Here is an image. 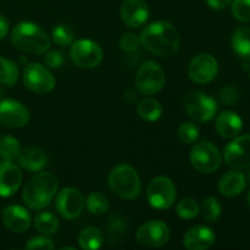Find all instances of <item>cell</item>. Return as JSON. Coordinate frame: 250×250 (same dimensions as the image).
<instances>
[{"mask_svg": "<svg viewBox=\"0 0 250 250\" xmlns=\"http://www.w3.org/2000/svg\"><path fill=\"white\" fill-rule=\"evenodd\" d=\"M22 81L24 87L36 94H48L56 85L53 73L38 62H32L24 67Z\"/></svg>", "mask_w": 250, "mask_h": 250, "instance_id": "obj_10", "label": "cell"}, {"mask_svg": "<svg viewBox=\"0 0 250 250\" xmlns=\"http://www.w3.org/2000/svg\"><path fill=\"white\" fill-rule=\"evenodd\" d=\"M56 210L66 220L77 219L85 207L82 192L77 188L67 187L61 189L56 195Z\"/></svg>", "mask_w": 250, "mask_h": 250, "instance_id": "obj_14", "label": "cell"}, {"mask_svg": "<svg viewBox=\"0 0 250 250\" xmlns=\"http://www.w3.org/2000/svg\"><path fill=\"white\" fill-rule=\"evenodd\" d=\"M224 160L236 170L250 167V134L232 138L224 149Z\"/></svg>", "mask_w": 250, "mask_h": 250, "instance_id": "obj_13", "label": "cell"}, {"mask_svg": "<svg viewBox=\"0 0 250 250\" xmlns=\"http://www.w3.org/2000/svg\"><path fill=\"white\" fill-rule=\"evenodd\" d=\"M2 224L14 233H23L31 227L29 212L21 205H9L1 212Z\"/></svg>", "mask_w": 250, "mask_h": 250, "instance_id": "obj_18", "label": "cell"}, {"mask_svg": "<svg viewBox=\"0 0 250 250\" xmlns=\"http://www.w3.org/2000/svg\"><path fill=\"white\" fill-rule=\"evenodd\" d=\"M34 227L42 234H54L59 229V220L51 212H41L34 217Z\"/></svg>", "mask_w": 250, "mask_h": 250, "instance_id": "obj_27", "label": "cell"}, {"mask_svg": "<svg viewBox=\"0 0 250 250\" xmlns=\"http://www.w3.org/2000/svg\"><path fill=\"white\" fill-rule=\"evenodd\" d=\"M109 185L119 197L126 200L136 199L142 192L138 172L127 164H120L112 168L109 175Z\"/></svg>", "mask_w": 250, "mask_h": 250, "instance_id": "obj_4", "label": "cell"}, {"mask_svg": "<svg viewBox=\"0 0 250 250\" xmlns=\"http://www.w3.org/2000/svg\"><path fill=\"white\" fill-rule=\"evenodd\" d=\"M183 105L188 116L199 124L211 121L219 109V105L214 98L198 90L188 92L183 100Z\"/></svg>", "mask_w": 250, "mask_h": 250, "instance_id": "obj_5", "label": "cell"}, {"mask_svg": "<svg viewBox=\"0 0 250 250\" xmlns=\"http://www.w3.org/2000/svg\"><path fill=\"white\" fill-rule=\"evenodd\" d=\"M176 197L177 192L175 185L166 176H158L153 178L146 188V199L154 209H170L176 202Z\"/></svg>", "mask_w": 250, "mask_h": 250, "instance_id": "obj_8", "label": "cell"}, {"mask_svg": "<svg viewBox=\"0 0 250 250\" xmlns=\"http://www.w3.org/2000/svg\"><path fill=\"white\" fill-rule=\"evenodd\" d=\"M9 29H10V24L9 21L6 20V17L0 15V41L4 39L5 37L7 36L9 33Z\"/></svg>", "mask_w": 250, "mask_h": 250, "instance_id": "obj_40", "label": "cell"}, {"mask_svg": "<svg viewBox=\"0 0 250 250\" xmlns=\"http://www.w3.org/2000/svg\"><path fill=\"white\" fill-rule=\"evenodd\" d=\"M215 242V232L210 227L202 225L189 229L183 237V246L188 250H208L214 246Z\"/></svg>", "mask_w": 250, "mask_h": 250, "instance_id": "obj_19", "label": "cell"}, {"mask_svg": "<svg viewBox=\"0 0 250 250\" xmlns=\"http://www.w3.org/2000/svg\"><path fill=\"white\" fill-rule=\"evenodd\" d=\"M78 244L84 250H97L104 244L103 232L97 227H87L78 236Z\"/></svg>", "mask_w": 250, "mask_h": 250, "instance_id": "obj_25", "label": "cell"}, {"mask_svg": "<svg viewBox=\"0 0 250 250\" xmlns=\"http://www.w3.org/2000/svg\"><path fill=\"white\" fill-rule=\"evenodd\" d=\"M220 100L225 105H233L238 100V90L232 85H226L220 90Z\"/></svg>", "mask_w": 250, "mask_h": 250, "instance_id": "obj_38", "label": "cell"}, {"mask_svg": "<svg viewBox=\"0 0 250 250\" xmlns=\"http://www.w3.org/2000/svg\"><path fill=\"white\" fill-rule=\"evenodd\" d=\"M59 183L55 175L50 172H39L24 185L22 199L31 210H42L53 202L58 192Z\"/></svg>", "mask_w": 250, "mask_h": 250, "instance_id": "obj_2", "label": "cell"}, {"mask_svg": "<svg viewBox=\"0 0 250 250\" xmlns=\"http://www.w3.org/2000/svg\"><path fill=\"white\" fill-rule=\"evenodd\" d=\"M121 20L131 28H139L149 19V6L144 0H124L120 7Z\"/></svg>", "mask_w": 250, "mask_h": 250, "instance_id": "obj_16", "label": "cell"}, {"mask_svg": "<svg viewBox=\"0 0 250 250\" xmlns=\"http://www.w3.org/2000/svg\"><path fill=\"white\" fill-rule=\"evenodd\" d=\"M20 70L16 62L0 56V83L9 87H14L19 80Z\"/></svg>", "mask_w": 250, "mask_h": 250, "instance_id": "obj_26", "label": "cell"}, {"mask_svg": "<svg viewBox=\"0 0 250 250\" xmlns=\"http://www.w3.org/2000/svg\"><path fill=\"white\" fill-rule=\"evenodd\" d=\"M141 46V41L134 33H125L120 38V48L126 53H133Z\"/></svg>", "mask_w": 250, "mask_h": 250, "instance_id": "obj_35", "label": "cell"}, {"mask_svg": "<svg viewBox=\"0 0 250 250\" xmlns=\"http://www.w3.org/2000/svg\"><path fill=\"white\" fill-rule=\"evenodd\" d=\"M219 62L212 55L202 53L195 55L188 66V76L197 84H208L216 78Z\"/></svg>", "mask_w": 250, "mask_h": 250, "instance_id": "obj_12", "label": "cell"}, {"mask_svg": "<svg viewBox=\"0 0 250 250\" xmlns=\"http://www.w3.org/2000/svg\"><path fill=\"white\" fill-rule=\"evenodd\" d=\"M137 112L144 121L155 122L163 115V106L154 98H144L137 105Z\"/></svg>", "mask_w": 250, "mask_h": 250, "instance_id": "obj_24", "label": "cell"}, {"mask_svg": "<svg viewBox=\"0 0 250 250\" xmlns=\"http://www.w3.org/2000/svg\"><path fill=\"white\" fill-rule=\"evenodd\" d=\"M249 178H250V173H249Z\"/></svg>", "mask_w": 250, "mask_h": 250, "instance_id": "obj_43", "label": "cell"}, {"mask_svg": "<svg viewBox=\"0 0 250 250\" xmlns=\"http://www.w3.org/2000/svg\"><path fill=\"white\" fill-rule=\"evenodd\" d=\"M66 249H70V250H75L73 247H61V250H66Z\"/></svg>", "mask_w": 250, "mask_h": 250, "instance_id": "obj_41", "label": "cell"}, {"mask_svg": "<svg viewBox=\"0 0 250 250\" xmlns=\"http://www.w3.org/2000/svg\"><path fill=\"white\" fill-rule=\"evenodd\" d=\"M189 160L193 167L202 173H212L221 166L222 156L216 146L208 141L199 142L190 149Z\"/></svg>", "mask_w": 250, "mask_h": 250, "instance_id": "obj_7", "label": "cell"}, {"mask_svg": "<svg viewBox=\"0 0 250 250\" xmlns=\"http://www.w3.org/2000/svg\"><path fill=\"white\" fill-rule=\"evenodd\" d=\"M24 248L29 250H53L55 248V244H54V242L51 239L46 238V237H32L26 243Z\"/></svg>", "mask_w": 250, "mask_h": 250, "instance_id": "obj_36", "label": "cell"}, {"mask_svg": "<svg viewBox=\"0 0 250 250\" xmlns=\"http://www.w3.org/2000/svg\"><path fill=\"white\" fill-rule=\"evenodd\" d=\"M31 119L29 110L15 99H4L0 102V125L11 129L27 126Z\"/></svg>", "mask_w": 250, "mask_h": 250, "instance_id": "obj_15", "label": "cell"}, {"mask_svg": "<svg viewBox=\"0 0 250 250\" xmlns=\"http://www.w3.org/2000/svg\"><path fill=\"white\" fill-rule=\"evenodd\" d=\"M11 44L17 50L32 55H43L50 49L51 41L43 28L33 22L17 23L11 31Z\"/></svg>", "mask_w": 250, "mask_h": 250, "instance_id": "obj_3", "label": "cell"}, {"mask_svg": "<svg viewBox=\"0 0 250 250\" xmlns=\"http://www.w3.org/2000/svg\"><path fill=\"white\" fill-rule=\"evenodd\" d=\"M247 181L246 176L239 171H229L225 173L219 181V192L220 194L226 198H234L241 194L246 189Z\"/></svg>", "mask_w": 250, "mask_h": 250, "instance_id": "obj_21", "label": "cell"}, {"mask_svg": "<svg viewBox=\"0 0 250 250\" xmlns=\"http://www.w3.org/2000/svg\"><path fill=\"white\" fill-rule=\"evenodd\" d=\"M248 203H249V205H250V192H249V194H248Z\"/></svg>", "mask_w": 250, "mask_h": 250, "instance_id": "obj_42", "label": "cell"}, {"mask_svg": "<svg viewBox=\"0 0 250 250\" xmlns=\"http://www.w3.org/2000/svg\"><path fill=\"white\" fill-rule=\"evenodd\" d=\"M231 44L237 55L250 59V27H239L234 29Z\"/></svg>", "mask_w": 250, "mask_h": 250, "instance_id": "obj_23", "label": "cell"}, {"mask_svg": "<svg viewBox=\"0 0 250 250\" xmlns=\"http://www.w3.org/2000/svg\"><path fill=\"white\" fill-rule=\"evenodd\" d=\"M170 237V229L160 220H150L142 225L136 232L137 242L146 248H161L168 243Z\"/></svg>", "mask_w": 250, "mask_h": 250, "instance_id": "obj_11", "label": "cell"}, {"mask_svg": "<svg viewBox=\"0 0 250 250\" xmlns=\"http://www.w3.org/2000/svg\"><path fill=\"white\" fill-rule=\"evenodd\" d=\"M53 42L59 46H68L75 41V32L67 24H58L51 33Z\"/></svg>", "mask_w": 250, "mask_h": 250, "instance_id": "obj_32", "label": "cell"}, {"mask_svg": "<svg viewBox=\"0 0 250 250\" xmlns=\"http://www.w3.org/2000/svg\"><path fill=\"white\" fill-rule=\"evenodd\" d=\"M231 11L239 22H250V0H232Z\"/></svg>", "mask_w": 250, "mask_h": 250, "instance_id": "obj_34", "label": "cell"}, {"mask_svg": "<svg viewBox=\"0 0 250 250\" xmlns=\"http://www.w3.org/2000/svg\"><path fill=\"white\" fill-rule=\"evenodd\" d=\"M222 208L219 200L215 197L205 198L204 202L199 207V212L202 217L208 222H215L221 216Z\"/></svg>", "mask_w": 250, "mask_h": 250, "instance_id": "obj_28", "label": "cell"}, {"mask_svg": "<svg viewBox=\"0 0 250 250\" xmlns=\"http://www.w3.org/2000/svg\"><path fill=\"white\" fill-rule=\"evenodd\" d=\"M176 212L182 220H193L199 214V204L193 198H185L176 207Z\"/></svg>", "mask_w": 250, "mask_h": 250, "instance_id": "obj_31", "label": "cell"}, {"mask_svg": "<svg viewBox=\"0 0 250 250\" xmlns=\"http://www.w3.org/2000/svg\"><path fill=\"white\" fill-rule=\"evenodd\" d=\"M85 207L90 214L103 215L109 210V200L103 193L93 192L88 195Z\"/></svg>", "mask_w": 250, "mask_h": 250, "instance_id": "obj_30", "label": "cell"}, {"mask_svg": "<svg viewBox=\"0 0 250 250\" xmlns=\"http://www.w3.org/2000/svg\"><path fill=\"white\" fill-rule=\"evenodd\" d=\"M141 45L159 58H171L180 49L177 28L167 21H155L142 31Z\"/></svg>", "mask_w": 250, "mask_h": 250, "instance_id": "obj_1", "label": "cell"}, {"mask_svg": "<svg viewBox=\"0 0 250 250\" xmlns=\"http://www.w3.org/2000/svg\"><path fill=\"white\" fill-rule=\"evenodd\" d=\"M177 136L180 141L185 144H193L199 138V128L193 122H183L178 126Z\"/></svg>", "mask_w": 250, "mask_h": 250, "instance_id": "obj_33", "label": "cell"}, {"mask_svg": "<svg viewBox=\"0 0 250 250\" xmlns=\"http://www.w3.org/2000/svg\"><path fill=\"white\" fill-rule=\"evenodd\" d=\"M21 151L20 142L12 136H4L0 138V156L4 160L14 161L19 158V154Z\"/></svg>", "mask_w": 250, "mask_h": 250, "instance_id": "obj_29", "label": "cell"}, {"mask_svg": "<svg viewBox=\"0 0 250 250\" xmlns=\"http://www.w3.org/2000/svg\"><path fill=\"white\" fill-rule=\"evenodd\" d=\"M165 72L155 61H146L139 66L136 75V87L141 94L150 97L165 87Z\"/></svg>", "mask_w": 250, "mask_h": 250, "instance_id": "obj_6", "label": "cell"}, {"mask_svg": "<svg viewBox=\"0 0 250 250\" xmlns=\"http://www.w3.org/2000/svg\"><path fill=\"white\" fill-rule=\"evenodd\" d=\"M205 1H207L208 6L210 9L216 10V11L226 9L227 6H229L232 4V0H205Z\"/></svg>", "mask_w": 250, "mask_h": 250, "instance_id": "obj_39", "label": "cell"}, {"mask_svg": "<svg viewBox=\"0 0 250 250\" xmlns=\"http://www.w3.org/2000/svg\"><path fill=\"white\" fill-rule=\"evenodd\" d=\"M22 183V172L12 161L0 163V197L7 198L20 189Z\"/></svg>", "mask_w": 250, "mask_h": 250, "instance_id": "obj_17", "label": "cell"}, {"mask_svg": "<svg viewBox=\"0 0 250 250\" xmlns=\"http://www.w3.org/2000/svg\"><path fill=\"white\" fill-rule=\"evenodd\" d=\"M19 164L21 167L29 172H39L48 164V155L45 151L36 146H27L19 154Z\"/></svg>", "mask_w": 250, "mask_h": 250, "instance_id": "obj_22", "label": "cell"}, {"mask_svg": "<svg viewBox=\"0 0 250 250\" xmlns=\"http://www.w3.org/2000/svg\"><path fill=\"white\" fill-rule=\"evenodd\" d=\"M70 58L78 67L94 68L102 63L104 51L102 46L92 39H78L71 44Z\"/></svg>", "mask_w": 250, "mask_h": 250, "instance_id": "obj_9", "label": "cell"}, {"mask_svg": "<svg viewBox=\"0 0 250 250\" xmlns=\"http://www.w3.org/2000/svg\"><path fill=\"white\" fill-rule=\"evenodd\" d=\"M215 128L222 138L232 139L239 136L243 128V121L234 111H224L217 116Z\"/></svg>", "mask_w": 250, "mask_h": 250, "instance_id": "obj_20", "label": "cell"}, {"mask_svg": "<svg viewBox=\"0 0 250 250\" xmlns=\"http://www.w3.org/2000/svg\"><path fill=\"white\" fill-rule=\"evenodd\" d=\"M63 61H65V56L61 51L58 50L46 51L45 56H44V62H45L46 67L51 68V70L60 68L62 66Z\"/></svg>", "mask_w": 250, "mask_h": 250, "instance_id": "obj_37", "label": "cell"}]
</instances>
